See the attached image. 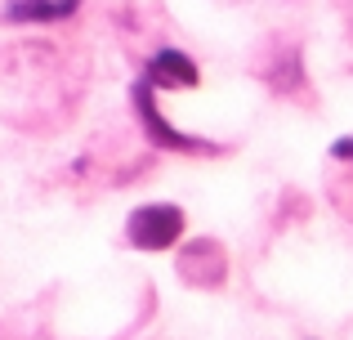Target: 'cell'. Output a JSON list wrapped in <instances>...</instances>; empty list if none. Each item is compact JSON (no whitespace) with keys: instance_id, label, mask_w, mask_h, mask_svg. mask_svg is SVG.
I'll use <instances>...</instances> for the list:
<instances>
[{"instance_id":"1","label":"cell","mask_w":353,"mask_h":340,"mask_svg":"<svg viewBox=\"0 0 353 340\" xmlns=\"http://www.w3.org/2000/svg\"><path fill=\"white\" fill-rule=\"evenodd\" d=\"M130 99H134V117H139V126H143V134H148V143H152V148H161V152H183V157H210V152H219V143L197 139V134H183L179 126L165 121L161 108H157V90L148 86L143 77L134 81Z\"/></svg>"},{"instance_id":"2","label":"cell","mask_w":353,"mask_h":340,"mask_svg":"<svg viewBox=\"0 0 353 340\" xmlns=\"http://www.w3.org/2000/svg\"><path fill=\"white\" fill-rule=\"evenodd\" d=\"M183 224H188V219H183V210L174 206V201H148V206L130 210L125 237L139 251H170L183 237Z\"/></svg>"},{"instance_id":"3","label":"cell","mask_w":353,"mask_h":340,"mask_svg":"<svg viewBox=\"0 0 353 340\" xmlns=\"http://www.w3.org/2000/svg\"><path fill=\"white\" fill-rule=\"evenodd\" d=\"M143 81L152 90H197L201 86V68L174 45H161L152 59L143 63Z\"/></svg>"},{"instance_id":"4","label":"cell","mask_w":353,"mask_h":340,"mask_svg":"<svg viewBox=\"0 0 353 340\" xmlns=\"http://www.w3.org/2000/svg\"><path fill=\"white\" fill-rule=\"evenodd\" d=\"M81 9V0H9L5 23H63Z\"/></svg>"},{"instance_id":"5","label":"cell","mask_w":353,"mask_h":340,"mask_svg":"<svg viewBox=\"0 0 353 340\" xmlns=\"http://www.w3.org/2000/svg\"><path fill=\"white\" fill-rule=\"evenodd\" d=\"M331 157H336V161H349V166H353V134H349V139H336V143H331Z\"/></svg>"}]
</instances>
